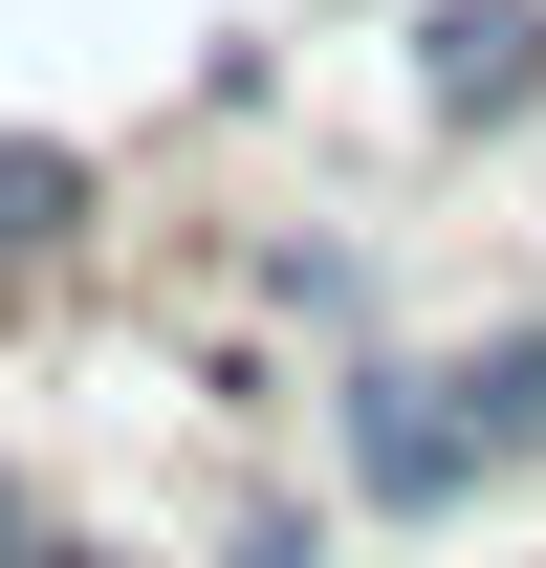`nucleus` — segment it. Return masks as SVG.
<instances>
[{"label":"nucleus","mask_w":546,"mask_h":568,"mask_svg":"<svg viewBox=\"0 0 546 568\" xmlns=\"http://www.w3.org/2000/svg\"><path fill=\"white\" fill-rule=\"evenodd\" d=\"M415 110H437V132H525L546 110V0H437V22H415Z\"/></svg>","instance_id":"2"},{"label":"nucleus","mask_w":546,"mask_h":568,"mask_svg":"<svg viewBox=\"0 0 546 568\" xmlns=\"http://www.w3.org/2000/svg\"><path fill=\"white\" fill-rule=\"evenodd\" d=\"M88 197H110V175H88L67 132H0V306H22V284H67V241H88Z\"/></svg>","instance_id":"3"},{"label":"nucleus","mask_w":546,"mask_h":568,"mask_svg":"<svg viewBox=\"0 0 546 568\" xmlns=\"http://www.w3.org/2000/svg\"><path fill=\"white\" fill-rule=\"evenodd\" d=\"M459 394H481V459L525 481V459H546V328H481V351H459Z\"/></svg>","instance_id":"4"},{"label":"nucleus","mask_w":546,"mask_h":568,"mask_svg":"<svg viewBox=\"0 0 546 568\" xmlns=\"http://www.w3.org/2000/svg\"><path fill=\"white\" fill-rule=\"evenodd\" d=\"M219 568H328V525H306V503H241V525H219Z\"/></svg>","instance_id":"5"},{"label":"nucleus","mask_w":546,"mask_h":568,"mask_svg":"<svg viewBox=\"0 0 546 568\" xmlns=\"http://www.w3.org/2000/svg\"><path fill=\"white\" fill-rule=\"evenodd\" d=\"M0 568H67V525H44V481L0 459Z\"/></svg>","instance_id":"6"},{"label":"nucleus","mask_w":546,"mask_h":568,"mask_svg":"<svg viewBox=\"0 0 546 568\" xmlns=\"http://www.w3.org/2000/svg\"><path fill=\"white\" fill-rule=\"evenodd\" d=\"M328 459H350V503H372V525H459V503H503L459 351H350V372H328Z\"/></svg>","instance_id":"1"}]
</instances>
